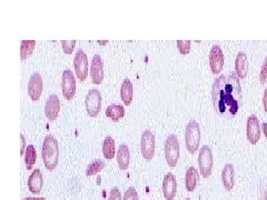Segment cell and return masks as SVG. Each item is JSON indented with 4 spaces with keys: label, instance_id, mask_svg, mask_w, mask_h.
<instances>
[{
    "label": "cell",
    "instance_id": "1",
    "mask_svg": "<svg viewBox=\"0 0 267 200\" xmlns=\"http://www.w3.org/2000/svg\"><path fill=\"white\" fill-rule=\"evenodd\" d=\"M211 99L215 110L220 113L236 115L242 104V87L236 72L222 75L213 83Z\"/></svg>",
    "mask_w": 267,
    "mask_h": 200
},
{
    "label": "cell",
    "instance_id": "2",
    "mask_svg": "<svg viewBox=\"0 0 267 200\" xmlns=\"http://www.w3.org/2000/svg\"><path fill=\"white\" fill-rule=\"evenodd\" d=\"M41 158L48 170H55L59 160V147L57 139L51 135L45 137L41 148Z\"/></svg>",
    "mask_w": 267,
    "mask_h": 200
},
{
    "label": "cell",
    "instance_id": "3",
    "mask_svg": "<svg viewBox=\"0 0 267 200\" xmlns=\"http://www.w3.org/2000/svg\"><path fill=\"white\" fill-rule=\"evenodd\" d=\"M200 128L196 120H191L185 129V146L190 154H195L199 149Z\"/></svg>",
    "mask_w": 267,
    "mask_h": 200
},
{
    "label": "cell",
    "instance_id": "4",
    "mask_svg": "<svg viewBox=\"0 0 267 200\" xmlns=\"http://www.w3.org/2000/svg\"><path fill=\"white\" fill-rule=\"evenodd\" d=\"M213 165H214V157L211 149L204 145V146L199 149L198 155V168L200 175L204 178H208L213 172Z\"/></svg>",
    "mask_w": 267,
    "mask_h": 200
},
{
    "label": "cell",
    "instance_id": "5",
    "mask_svg": "<svg viewBox=\"0 0 267 200\" xmlns=\"http://www.w3.org/2000/svg\"><path fill=\"white\" fill-rule=\"evenodd\" d=\"M165 158L167 165L171 168H175L179 159V141L176 135H169L165 141Z\"/></svg>",
    "mask_w": 267,
    "mask_h": 200
},
{
    "label": "cell",
    "instance_id": "6",
    "mask_svg": "<svg viewBox=\"0 0 267 200\" xmlns=\"http://www.w3.org/2000/svg\"><path fill=\"white\" fill-rule=\"evenodd\" d=\"M85 106L89 117L95 118L98 116L101 110V94L98 89L93 88L89 90L85 99Z\"/></svg>",
    "mask_w": 267,
    "mask_h": 200
},
{
    "label": "cell",
    "instance_id": "7",
    "mask_svg": "<svg viewBox=\"0 0 267 200\" xmlns=\"http://www.w3.org/2000/svg\"><path fill=\"white\" fill-rule=\"evenodd\" d=\"M156 149L155 135L150 130L146 129L141 138V153L144 159L151 160L154 158Z\"/></svg>",
    "mask_w": 267,
    "mask_h": 200
},
{
    "label": "cell",
    "instance_id": "8",
    "mask_svg": "<svg viewBox=\"0 0 267 200\" xmlns=\"http://www.w3.org/2000/svg\"><path fill=\"white\" fill-rule=\"evenodd\" d=\"M74 68L78 79L81 81H85L87 79L90 69L88 64V57L86 52L83 49H79L76 52V56L74 59Z\"/></svg>",
    "mask_w": 267,
    "mask_h": 200
},
{
    "label": "cell",
    "instance_id": "9",
    "mask_svg": "<svg viewBox=\"0 0 267 200\" xmlns=\"http://www.w3.org/2000/svg\"><path fill=\"white\" fill-rule=\"evenodd\" d=\"M62 93L67 100H72L76 95V79L74 72L65 69L62 76Z\"/></svg>",
    "mask_w": 267,
    "mask_h": 200
},
{
    "label": "cell",
    "instance_id": "10",
    "mask_svg": "<svg viewBox=\"0 0 267 200\" xmlns=\"http://www.w3.org/2000/svg\"><path fill=\"white\" fill-rule=\"evenodd\" d=\"M260 133L262 131H260L259 120L255 115H252L248 117L246 124V136L248 142L251 145H256L260 139Z\"/></svg>",
    "mask_w": 267,
    "mask_h": 200
},
{
    "label": "cell",
    "instance_id": "11",
    "mask_svg": "<svg viewBox=\"0 0 267 200\" xmlns=\"http://www.w3.org/2000/svg\"><path fill=\"white\" fill-rule=\"evenodd\" d=\"M42 89H44V81H42V78L38 72H35V74H33V76L30 77L27 87V92L30 99L33 101H38L42 94Z\"/></svg>",
    "mask_w": 267,
    "mask_h": 200
},
{
    "label": "cell",
    "instance_id": "12",
    "mask_svg": "<svg viewBox=\"0 0 267 200\" xmlns=\"http://www.w3.org/2000/svg\"><path fill=\"white\" fill-rule=\"evenodd\" d=\"M209 67L214 75L221 74L224 67V53L220 46H213L209 52Z\"/></svg>",
    "mask_w": 267,
    "mask_h": 200
},
{
    "label": "cell",
    "instance_id": "13",
    "mask_svg": "<svg viewBox=\"0 0 267 200\" xmlns=\"http://www.w3.org/2000/svg\"><path fill=\"white\" fill-rule=\"evenodd\" d=\"M89 74L95 84H100L104 80V63L99 54H95L93 57Z\"/></svg>",
    "mask_w": 267,
    "mask_h": 200
},
{
    "label": "cell",
    "instance_id": "14",
    "mask_svg": "<svg viewBox=\"0 0 267 200\" xmlns=\"http://www.w3.org/2000/svg\"><path fill=\"white\" fill-rule=\"evenodd\" d=\"M163 193L166 200H173L177 193V181L174 174L168 173L163 180Z\"/></svg>",
    "mask_w": 267,
    "mask_h": 200
},
{
    "label": "cell",
    "instance_id": "15",
    "mask_svg": "<svg viewBox=\"0 0 267 200\" xmlns=\"http://www.w3.org/2000/svg\"><path fill=\"white\" fill-rule=\"evenodd\" d=\"M60 107H62V104H60L58 96L57 95L49 96V98L47 99L45 105V116L50 121L56 120L60 111Z\"/></svg>",
    "mask_w": 267,
    "mask_h": 200
},
{
    "label": "cell",
    "instance_id": "16",
    "mask_svg": "<svg viewBox=\"0 0 267 200\" xmlns=\"http://www.w3.org/2000/svg\"><path fill=\"white\" fill-rule=\"evenodd\" d=\"M44 187V176L40 169H35L28 179V189L32 193H39Z\"/></svg>",
    "mask_w": 267,
    "mask_h": 200
},
{
    "label": "cell",
    "instance_id": "17",
    "mask_svg": "<svg viewBox=\"0 0 267 200\" xmlns=\"http://www.w3.org/2000/svg\"><path fill=\"white\" fill-rule=\"evenodd\" d=\"M117 163L120 170H127L130 162V151L126 144H121L117 149Z\"/></svg>",
    "mask_w": 267,
    "mask_h": 200
},
{
    "label": "cell",
    "instance_id": "18",
    "mask_svg": "<svg viewBox=\"0 0 267 200\" xmlns=\"http://www.w3.org/2000/svg\"><path fill=\"white\" fill-rule=\"evenodd\" d=\"M235 72L239 79H244L248 74V59L245 52H238L235 60Z\"/></svg>",
    "mask_w": 267,
    "mask_h": 200
},
{
    "label": "cell",
    "instance_id": "19",
    "mask_svg": "<svg viewBox=\"0 0 267 200\" xmlns=\"http://www.w3.org/2000/svg\"><path fill=\"white\" fill-rule=\"evenodd\" d=\"M222 181L227 191H230L235 185V170L232 163H227L222 170Z\"/></svg>",
    "mask_w": 267,
    "mask_h": 200
},
{
    "label": "cell",
    "instance_id": "20",
    "mask_svg": "<svg viewBox=\"0 0 267 200\" xmlns=\"http://www.w3.org/2000/svg\"><path fill=\"white\" fill-rule=\"evenodd\" d=\"M120 97H121V100H123L125 106H130L131 105L132 99H134V86H132V83L128 79V78L124 79L123 83H121Z\"/></svg>",
    "mask_w": 267,
    "mask_h": 200
},
{
    "label": "cell",
    "instance_id": "21",
    "mask_svg": "<svg viewBox=\"0 0 267 200\" xmlns=\"http://www.w3.org/2000/svg\"><path fill=\"white\" fill-rule=\"evenodd\" d=\"M199 181V174L195 167H190L187 169L185 176V187L186 189L192 192L196 189Z\"/></svg>",
    "mask_w": 267,
    "mask_h": 200
},
{
    "label": "cell",
    "instance_id": "22",
    "mask_svg": "<svg viewBox=\"0 0 267 200\" xmlns=\"http://www.w3.org/2000/svg\"><path fill=\"white\" fill-rule=\"evenodd\" d=\"M102 155L106 159L112 160L116 156V144H115L114 138L111 136H107L105 138L104 142H102Z\"/></svg>",
    "mask_w": 267,
    "mask_h": 200
},
{
    "label": "cell",
    "instance_id": "23",
    "mask_svg": "<svg viewBox=\"0 0 267 200\" xmlns=\"http://www.w3.org/2000/svg\"><path fill=\"white\" fill-rule=\"evenodd\" d=\"M106 116L114 123H117L125 117V107L121 105H111L106 109Z\"/></svg>",
    "mask_w": 267,
    "mask_h": 200
},
{
    "label": "cell",
    "instance_id": "24",
    "mask_svg": "<svg viewBox=\"0 0 267 200\" xmlns=\"http://www.w3.org/2000/svg\"><path fill=\"white\" fill-rule=\"evenodd\" d=\"M106 167V162L102 159H96L93 162H90L87 169H86V176L87 177H92L97 174H99L102 169Z\"/></svg>",
    "mask_w": 267,
    "mask_h": 200
},
{
    "label": "cell",
    "instance_id": "25",
    "mask_svg": "<svg viewBox=\"0 0 267 200\" xmlns=\"http://www.w3.org/2000/svg\"><path fill=\"white\" fill-rule=\"evenodd\" d=\"M36 161H37V153H36V149L33 145H29L25 151V163L27 170L33 169Z\"/></svg>",
    "mask_w": 267,
    "mask_h": 200
},
{
    "label": "cell",
    "instance_id": "26",
    "mask_svg": "<svg viewBox=\"0 0 267 200\" xmlns=\"http://www.w3.org/2000/svg\"><path fill=\"white\" fill-rule=\"evenodd\" d=\"M36 47L35 40H22L20 46V58L21 60H26L30 54L33 53Z\"/></svg>",
    "mask_w": 267,
    "mask_h": 200
},
{
    "label": "cell",
    "instance_id": "27",
    "mask_svg": "<svg viewBox=\"0 0 267 200\" xmlns=\"http://www.w3.org/2000/svg\"><path fill=\"white\" fill-rule=\"evenodd\" d=\"M177 48H178V51L181 54H188L191 52V40H177Z\"/></svg>",
    "mask_w": 267,
    "mask_h": 200
},
{
    "label": "cell",
    "instance_id": "28",
    "mask_svg": "<svg viewBox=\"0 0 267 200\" xmlns=\"http://www.w3.org/2000/svg\"><path fill=\"white\" fill-rule=\"evenodd\" d=\"M76 40H63L62 41V47L63 50L66 54H71L76 47Z\"/></svg>",
    "mask_w": 267,
    "mask_h": 200
},
{
    "label": "cell",
    "instance_id": "29",
    "mask_svg": "<svg viewBox=\"0 0 267 200\" xmlns=\"http://www.w3.org/2000/svg\"><path fill=\"white\" fill-rule=\"evenodd\" d=\"M123 200H139L138 192L134 187H129L128 189L125 191L124 199Z\"/></svg>",
    "mask_w": 267,
    "mask_h": 200
},
{
    "label": "cell",
    "instance_id": "30",
    "mask_svg": "<svg viewBox=\"0 0 267 200\" xmlns=\"http://www.w3.org/2000/svg\"><path fill=\"white\" fill-rule=\"evenodd\" d=\"M259 80H260V83H263V84H264V83L266 82V80H267V57L265 58L262 67H260Z\"/></svg>",
    "mask_w": 267,
    "mask_h": 200
},
{
    "label": "cell",
    "instance_id": "31",
    "mask_svg": "<svg viewBox=\"0 0 267 200\" xmlns=\"http://www.w3.org/2000/svg\"><path fill=\"white\" fill-rule=\"evenodd\" d=\"M108 200H123V198H121V192L117 187L112 188L111 193H109Z\"/></svg>",
    "mask_w": 267,
    "mask_h": 200
},
{
    "label": "cell",
    "instance_id": "32",
    "mask_svg": "<svg viewBox=\"0 0 267 200\" xmlns=\"http://www.w3.org/2000/svg\"><path fill=\"white\" fill-rule=\"evenodd\" d=\"M20 139H21V149H20V155L21 156H25V151H26V139H25V136L20 135Z\"/></svg>",
    "mask_w": 267,
    "mask_h": 200
},
{
    "label": "cell",
    "instance_id": "33",
    "mask_svg": "<svg viewBox=\"0 0 267 200\" xmlns=\"http://www.w3.org/2000/svg\"><path fill=\"white\" fill-rule=\"evenodd\" d=\"M263 105H264V110L267 113V87L264 92V96H263Z\"/></svg>",
    "mask_w": 267,
    "mask_h": 200
},
{
    "label": "cell",
    "instance_id": "34",
    "mask_svg": "<svg viewBox=\"0 0 267 200\" xmlns=\"http://www.w3.org/2000/svg\"><path fill=\"white\" fill-rule=\"evenodd\" d=\"M22 200H47V199L44 197H27Z\"/></svg>",
    "mask_w": 267,
    "mask_h": 200
},
{
    "label": "cell",
    "instance_id": "35",
    "mask_svg": "<svg viewBox=\"0 0 267 200\" xmlns=\"http://www.w3.org/2000/svg\"><path fill=\"white\" fill-rule=\"evenodd\" d=\"M262 131L264 132L265 137L267 138V123H264V124L262 125Z\"/></svg>",
    "mask_w": 267,
    "mask_h": 200
},
{
    "label": "cell",
    "instance_id": "36",
    "mask_svg": "<svg viewBox=\"0 0 267 200\" xmlns=\"http://www.w3.org/2000/svg\"><path fill=\"white\" fill-rule=\"evenodd\" d=\"M107 42H108L107 40H104V41H102V40H99V41H98V44H99V45H101V46H104V45H106V44H107Z\"/></svg>",
    "mask_w": 267,
    "mask_h": 200
},
{
    "label": "cell",
    "instance_id": "37",
    "mask_svg": "<svg viewBox=\"0 0 267 200\" xmlns=\"http://www.w3.org/2000/svg\"><path fill=\"white\" fill-rule=\"evenodd\" d=\"M264 200H267V190L264 193Z\"/></svg>",
    "mask_w": 267,
    "mask_h": 200
},
{
    "label": "cell",
    "instance_id": "38",
    "mask_svg": "<svg viewBox=\"0 0 267 200\" xmlns=\"http://www.w3.org/2000/svg\"><path fill=\"white\" fill-rule=\"evenodd\" d=\"M186 200H192V199H191V198H187V199H186Z\"/></svg>",
    "mask_w": 267,
    "mask_h": 200
}]
</instances>
